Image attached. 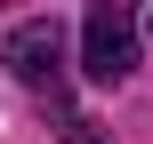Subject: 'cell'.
I'll use <instances>...</instances> for the list:
<instances>
[{"instance_id": "6da1fadb", "label": "cell", "mask_w": 153, "mask_h": 144, "mask_svg": "<svg viewBox=\"0 0 153 144\" xmlns=\"http://www.w3.org/2000/svg\"><path fill=\"white\" fill-rule=\"evenodd\" d=\"M81 64H89V80H129L137 72V16L121 8V0H97L89 16H81Z\"/></svg>"}, {"instance_id": "3957f363", "label": "cell", "mask_w": 153, "mask_h": 144, "mask_svg": "<svg viewBox=\"0 0 153 144\" xmlns=\"http://www.w3.org/2000/svg\"><path fill=\"white\" fill-rule=\"evenodd\" d=\"M65 144H105V136H97L89 120H73V128H65Z\"/></svg>"}, {"instance_id": "7a4b0ae2", "label": "cell", "mask_w": 153, "mask_h": 144, "mask_svg": "<svg viewBox=\"0 0 153 144\" xmlns=\"http://www.w3.org/2000/svg\"><path fill=\"white\" fill-rule=\"evenodd\" d=\"M8 72L32 88V96H48V104H65V32H56V16H24L16 32H8Z\"/></svg>"}]
</instances>
